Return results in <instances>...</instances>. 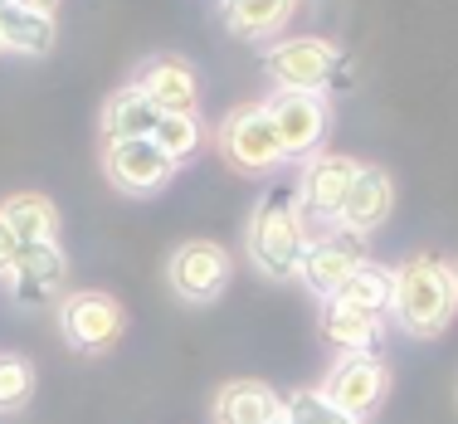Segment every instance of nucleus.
Instances as JSON below:
<instances>
[{"label": "nucleus", "mask_w": 458, "mask_h": 424, "mask_svg": "<svg viewBox=\"0 0 458 424\" xmlns=\"http://www.w3.org/2000/svg\"><path fill=\"white\" fill-rule=\"evenodd\" d=\"M356 171H361V161H352V157H312L298 186L302 220H327V225L342 220V205H346Z\"/></svg>", "instance_id": "nucleus-12"}, {"label": "nucleus", "mask_w": 458, "mask_h": 424, "mask_svg": "<svg viewBox=\"0 0 458 424\" xmlns=\"http://www.w3.org/2000/svg\"><path fill=\"white\" fill-rule=\"evenodd\" d=\"M264 69L288 93H327L342 73V49L327 39H283L264 54Z\"/></svg>", "instance_id": "nucleus-6"}, {"label": "nucleus", "mask_w": 458, "mask_h": 424, "mask_svg": "<svg viewBox=\"0 0 458 424\" xmlns=\"http://www.w3.org/2000/svg\"><path fill=\"white\" fill-rule=\"evenodd\" d=\"M161 123V107L151 103L141 89H117L103 103V141H132V137H151Z\"/></svg>", "instance_id": "nucleus-17"}, {"label": "nucleus", "mask_w": 458, "mask_h": 424, "mask_svg": "<svg viewBox=\"0 0 458 424\" xmlns=\"http://www.w3.org/2000/svg\"><path fill=\"white\" fill-rule=\"evenodd\" d=\"M458 312V278H454V264L434 254H414L410 264L395 268V298H390V318L400 322V332L420 336H439L444 327L454 322Z\"/></svg>", "instance_id": "nucleus-1"}, {"label": "nucleus", "mask_w": 458, "mask_h": 424, "mask_svg": "<svg viewBox=\"0 0 458 424\" xmlns=\"http://www.w3.org/2000/svg\"><path fill=\"white\" fill-rule=\"evenodd\" d=\"M366 264V239L352 234V230H327L308 244V259H302V283H308L312 293L327 302L342 293V283L356 274V268Z\"/></svg>", "instance_id": "nucleus-10"}, {"label": "nucleus", "mask_w": 458, "mask_h": 424, "mask_svg": "<svg viewBox=\"0 0 458 424\" xmlns=\"http://www.w3.org/2000/svg\"><path fill=\"white\" fill-rule=\"evenodd\" d=\"M454 278H458V264H454Z\"/></svg>", "instance_id": "nucleus-28"}, {"label": "nucleus", "mask_w": 458, "mask_h": 424, "mask_svg": "<svg viewBox=\"0 0 458 424\" xmlns=\"http://www.w3.org/2000/svg\"><path fill=\"white\" fill-rule=\"evenodd\" d=\"M132 89H141L151 98V103L161 107V113H195V98H200V79H195V69L176 54H157V59H147L137 69Z\"/></svg>", "instance_id": "nucleus-13"}, {"label": "nucleus", "mask_w": 458, "mask_h": 424, "mask_svg": "<svg viewBox=\"0 0 458 424\" xmlns=\"http://www.w3.org/2000/svg\"><path fill=\"white\" fill-rule=\"evenodd\" d=\"M336 298L352 302V308H361V312H370V318H386L390 298H395V268L370 264V259H366V264L342 283V293H336Z\"/></svg>", "instance_id": "nucleus-21"}, {"label": "nucleus", "mask_w": 458, "mask_h": 424, "mask_svg": "<svg viewBox=\"0 0 458 424\" xmlns=\"http://www.w3.org/2000/svg\"><path fill=\"white\" fill-rule=\"evenodd\" d=\"M215 424H278L283 420V395L268 390L264 380H225L210 405Z\"/></svg>", "instance_id": "nucleus-15"}, {"label": "nucleus", "mask_w": 458, "mask_h": 424, "mask_svg": "<svg viewBox=\"0 0 458 424\" xmlns=\"http://www.w3.org/2000/svg\"><path fill=\"white\" fill-rule=\"evenodd\" d=\"M5 283L20 308H49L69 288V259H64L59 244H25L15 268L5 274Z\"/></svg>", "instance_id": "nucleus-11"}, {"label": "nucleus", "mask_w": 458, "mask_h": 424, "mask_svg": "<svg viewBox=\"0 0 458 424\" xmlns=\"http://www.w3.org/2000/svg\"><path fill=\"white\" fill-rule=\"evenodd\" d=\"M35 395V366L25 356H0V415H15Z\"/></svg>", "instance_id": "nucleus-23"}, {"label": "nucleus", "mask_w": 458, "mask_h": 424, "mask_svg": "<svg viewBox=\"0 0 458 424\" xmlns=\"http://www.w3.org/2000/svg\"><path fill=\"white\" fill-rule=\"evenodd\" d=\"M151 141H157V147L181 166V161H191L195 151H200V141H205L200 117H195V113H161V123H157V132H151Z\"/></svg>", "instance_id": "nucleus-22"}, {"label": "nucleus", "mask_w": 458, "mask_h": 424, "mask_svg": "<svg viewBox=\"0 0 458 424\" xmlns=\"http://www.w3.org/2000/svg\"><path fill=\"white\" fill-rule=\"evenodd\" d=\"M308 220H302L298 200L288 191H274L254 205L249 215V230H244V249H249V264L259 268L264 278L288 283L302 274V259H308Z\"/></svg>", "instance_id": "nucleus-2"}, {"label": "nucleus", "mask_w": 458, "mask_h": 424, "mask_svg": "<svg viewBox=\"0 0 458 424\" xmlns=\"http://www.w3.org/2000/svg\"><path fill=\"white\" fill-rule=\"evenodd\" d=\"M20 249H25V244H20V239H15V230H10V225H5V220H0V278H5V274H10V268H15V259H20Z\"/></svg>", "instance_id": "nucleus-25"}, {"label": "nucleus", "mask_w": 458, "mask_h": 424, "mask_svg": "<svg viewBox=\"0 0 458 424\" xmlns=\"http://www.w3.org/2000/svg\"><path fill=\"white\" fill-rule=\"evenodd\" d=\"M0 35H5V49L15 54H49L59 30H54V15H35V10L0 0Z\"/></svg>", "instance_id": "nucleus-20"}, {"label": "nucleus", "mask_w": 458, "mask_h": 424, "mask_svg": "<svg viewBox=\"0 0 458 424\" xmlns=\"http://www.w3.org/2000/svg\"><path fill=\"white\" fill-rule=\"evenodd\" d=\"M229 274H234V264H229V254L215 239H185V244L171 249V259H166L171 293H176L181 302H191V308H210V302L229 288Z\"/></svg>", "instance_id": "nucleus-5"}, {"label": "nucleus", "mask_w": 458, "mask_h": 424, "mask_svg": "<svg viewBox=\"0 0 458 424\" xmlns=\"http://www.w3.org/2000/svg\"><path fill=\"white\" fill-rule=\"evenodd\" d=\"M0 54H5V35H0Z\"/></svg>", "instance_id": "nucleus-27"}, {"label": "nucleus", "mask_w": 458, "mask_h": 424, "mask_svg": "<svg viewBox=\"0 0 458 424\" xmlns=\"http://www.w3.org/2000/svg\"><path fill=\"white\" fill-rule=\"evenodd\" d=\"M264 107H268V117H274V127H278V141H283V151H288V161H302V157H312V151L322 147L327 123H332L322 93H288V89H278Z\"/></svg>", "instance_id": "nucleus-9"}, {"label": "nucleus", "mask_w": 458, "mask_h": 424, "mask_svg": "<svg viewBox=\"0 0 458 424\" xmlns=\"http://www.w3.org/2000/svg\"><path fill=\"white\" fill-rule=\"evenodd\" d=\"M59 332L64 342L73 346L79 356H103L123 342L127 332V312L113 293H98V288H79L59 302Z\"/></svg>", "instance_id": "nucleus-3"}, {"label": "nucleus", "mask_w": 458, "mask_h": 424, "mask_svg": "<svg viewBox=\"0 0 458 424\" xmlns=\"http://www.w3.org/2000/svg\"><path fill=\"white\" fill-rule=\"evenodd\" d=\"M322 336L346 356H376V342H380V318L352 308L342 298H327L322 308Z\"/></svg>", "instance_id": "nucleus-16"}, {"label": "nucleus", "mask_w": 458, "mask_h": 424, "mask_svg": "<svg viewBox=\"0 0 458 424\" xmlns=\"http://www.w3.org/2000/svg\"><path fill=\"white\" fill-rule=\"evenodd\" d=\"M220 151H225L229 166L244 171V176H264L278 161H288V151H283V141H278V127H274V117H268L264 103H249V107H239V113L225 117Z\"/></svg>", "instance_id": "nucleus-4"}, {"label": "nucleus", "mask_w": 458, "mask_h": 424, "mask_svg": "<svg viewBox=\"0 0 458 424\" xmlns=\"http://www.w3.org/2000/svg\"><path fill=\"white\" fill-rule=\"evenodd\" d=\"M103 171L117 191L151 195L176 176V161H171L151 137H132V141H103Z\"/></svg>", "instance_id": "nucleus-8"}, {"label": "nucleus", "mask_w": 458, "mask_h": 424, "mask_svg": "<svg viewBox=\"0 0 458 424\" xmlns=\"http://www.w3.org/2000/svg\"><path fill=\"white\" fill-rule=\"evenodd\" d=\"M0 220L15 230L20 244H54V234H59V210L45 195H10L0 205Z\"/></svg>", "instance_id": "nucleus-19"}, {"label": "nucleus", "mask_w": 458, "mask_h": 424, "mask_svg": "<svg viewBox=\"0 0 458 424\" xmlns=\"http://www.w3.org/2000/svg\"><path fill=\"white\" fill-rule=\"evenodd\" d=\"M390 210H395V181L386 176L380 166H361L352 181V191H346V205H342V220H336V230H352V234H376L380 225L390 220Z\"/></svg>", "instance_id": "nucleus-14"}, {"label": "nucleus", "mask_w": 458, "mask_h": 424, "mask_svg": "<svg viewBox=\"0 0 458 424\" xmlns=\"http://www.w3.org/2000/svg\"><path fill=\"white\" fill-rule=\"evenodd\" d=\"M10 5H20V10H35V15H54V10H59V0H10Z\"/></svg>", "instance_id": "nucleus-26"}, {"label": "nucleus", "mask_w": 458, "mask_h": 424, "mask_svg": "<svg viewBox=\"0 0 458 424\" xmlns=\"http://www.w3.org/2000/svg\"><path fill=\"white\" fill-rule=\"evenodd\" d=\"M293 10H298V0H220L225 25L234 30V35H244V39L278 35V30L293 20Z\"/></svg>", "instance_id": "nucleus-18"}, {"label": "nucleus", "mask_w": 458, "mask_h": 424, "mask_svg": "<svg viewBox=\"0 0 458 424\" xmlns=\"http://www.w3.org/2000/svg\"><path fill=\"white\" fill-rule=\"evenodd\" d=\"M318 390L332 400L336 410H342V415H352L356 424H366L380 410V400H386L390 371H386L380 356H342V361L322 376Z\"/></svg>", "instance_id": "nucleus-7"}, {"label": "nucleus", "mask_w": 458, "mask_h": 424, "mask_svg": "<svg viewBox=\"0 0 458 424\" xmlns=\"http://www.w3.org/2000/svg\"><path fill=\"white\" fill-rule=\"evenodd\" d=\"M278 424H356V420L342 415L322 390H298V395L283 400V420Z\"/></svg>", "instance_id": "nucleus-24"}]
</instances>
